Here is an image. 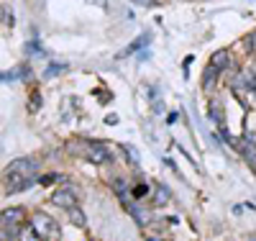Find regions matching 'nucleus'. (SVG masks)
<instances>
[{
	"mask_svg": "<svg viewBox=\"0 0 256 241\" xmlns=\"http://www.w3.org/2000/svg\"><path fill=\"white\" fill-rule=\"evenodd\" d=\"M84 154H88V159H90L92 164H105V162L113 159L108 144H102V141H88V146H84Z\"/></svg>",
	"mask_w": 256,
	"mask_h": 241,
	"instance_id": "nucleus-2",
	"label": "nucleus"
},
{
	"mask_svg": "<svg viewBox=\"0 0 256 241\" xmlns=\"http://www.w3.org/2000/svg\"><path fill=\"white\" fill-rule=\"evenodd\" d=\"M177 118H180V116H177V113H169V116H166V123H174V121H177Z\"/></svg>",
	"mask_w": 256,
	"mask_h": 241,
	"instance_id": "nucleus-27",
	"label": "nucleus"
},
{
	"mask_svg": "<svg viewBox=\"0 0 256 241\" xmlns=\"http://www.w3.org/2000/svg\"><path fill=\"white\" fill-rule=\"evenodd\" d=\"M216 77H218V70H216V67H210V64H208L205 77H202V87H205V90H208L210 85H216Z\"/></svg>",
	"mask_w": 256,
	"mask_h": 241,
	"instance_id": "nucleus-14",
	"label": "nucleus"
},
{
	"mask_svg": "<svg viewBox=\"0 0 256 241\" xmlns=\"http://www.w3.org/2000/svg\"><path fill=\"white\" fill-rule=\"evenodd\" d=\"M136 6H144V8H154V6H162L164 0H134Z\"/></svg>",
	"mask_w": 256,
	"mask_h": 241,
	"instance_id": "nucleus-19",
	"label": "nucleus"
},
{
	"mask_svg": "<svg viewBox=\"0 0 256 241\" xmlns=\"http://www.w3.org/2000/svg\"><path fill=\"white\" fill-rule=\"evenodd\" d=\"M148 241H162V238H148Z\"/></svg>",
	"mask_w": 256,
	"mask_h": 241,
	"instance_id": "nucleus-31",
	"label": "nucleus"
},
{
	"mask_svg": "<svg viewBox=\"0 0 256 241\" xmlns=\"http://www.w3.org/2000/svg\"><path fill=\"white\" fill-rule=\"evenodd\" d=\"M148 57H152V52H141V54H138V59H141V62H146Z\"/></svg>",
	"mask_w": 256,
	"mask_h": 241,
	"instance_id": "nucleus-28",
	"label": "nucleus"
},
{
	"mask_svg": "<svg viewBox=\"0 0 256 241\" xmlns=\"http://www.w3.org/2000/svg\"><path fill=\"white\" fill-rule=\"evenodd\" d=\"M113 190L120 195V200H128V180L116 177V180H113Z\"/></svg>",
	"mask_w": 256,
	"mask_h": 241,
	"instance_id": "nucleus-12",
	"label": "nucleus"
},
{
	"mask_svg": "<svg viewBox=\"0 0 256 241\" xmlns=\"http://www.w3.org/2000/svg\"><path fill=\"white\" fill-rule=\"evenodd\" d=\"M38 172V162L36 159H16L6 167V174H20V177H31Z\"/></svg>",
	"mask_w": 256,
	"mask_h": 241,
	"instance_id": "nucleus-3",
	"label": "nucleus"
},
{
	"mask_svg": "<svg viewBox=\"0 0 256 241\" xmlns=\"http://www.w3.org/2000/svg\"><path fill=\"white\" fill-rule=\"evenodd\" d=\"M6 192L8 195H13V192H18V190H28L31 185H34V180L31 177H20V174H6Z\"/></svg>",
	"mask_w": 256,
	"mask_h": 241,
	"instance_id": "nucleus-6",
	"label": "nucleus"
},
{
	"mask_svg": "<svg viewBox=\"0 0 256 241\" xmlns=\"http://www.w3.org/2000/svg\"><path fill=\"white\" fill-rule=\"evenodd\" d=\"M210 118L216 121L218 126H223V108L220 105H210Z\"/></svg>",
	"mask_w": 256,
	"mask_h": 241,
	"instance_id": "nucleus-18",
	"label": "nucleus"
},
{
	"mask_svg": "<svg viewBox=\"0 0 256 241\" xmlns=\"http://www.w3.org/2000/svg\"><path fill=\"white\" fill-rule=\"evenodd\" d=\"M0 218H3V226H16V228H20V226H24V221H26V210H24V208H6Z\"/></svg>",
	"mask_w": 256,
	"mask_h": 241,
	"instance_id": "nucleus-5",
	"label": "nucleus"
},
{
	"mask_svg": "<svg viewBox=\"0 0 256 241\" xmlns=\"http://www.w3.org/2000/svg\"><path fill=\"white\" fill-rule=\"evenodd\" d=\"M0 13H3V26H13V8H10L8 3H3Z\"/></svg>",
	"mask_w": 256,
	"mask_h": 241,
	"instance_id": "nucleus-17",
	"label": "nucleus"
},
{
	"mask_svg": "<svg viewBox=\"0 0 256 241\" xmlns=\"http://www.w3.org/2000/svg\"><path fill=\"white\" fill-rule=\"evenodd\" d=\"M92 3H98V6H102V8H105V0H92Z\"/></svg>",
	"mask_w": 256,
	"mask_h": 241,
	"instance_id": "nucleus-29",
	"label": "nucleus"
},
{
	"mask_svg": "<svg viewBox=\"0 0 256 241\" xmlns=\"http://www.w3.org/2000/svg\"><path fill=\"white\" fill-rule=\"evenodd\" d=\"M169 198H172L169 187H166V185H156V190H154V205H166Z\"/></svg>",
	"mask_w": 256,
	"mask_h": 241,
	"instance_id": "nucleus-9",
	"label": "nucleus"
},
{
	"mask_svg": "<svg viewBox=\"0 0 256 241\" xmlns=\"http://www.w3.org/2000/svg\"><path fill=\"white\" fill-rule=\"evenodd\" d=\"M246 141L256 146V131H248V134H246Z\"/></svg>",
	"mask_w": 256,
	"mask_h": 241,
	"instance_id": "nucleus-24",
	"label": "nucleus"
},
{
	"mask_svg": "<svg viewBox=\"0 0 256 241\" xmlns=\"http://www.w3.org/2000/svg\"><path fill=\"white\" fill-rule=\"evenodd\" d=\"M228 64H230V54H228L226 49H220V52H216V54L210 57V67H216L218 72H223Z\"/></svg>",
	"mask_w": 256,
	"mask_h": 241,
	"instance_id": "nucleus-7",
	"label": "nucleus"
},
{
	"mask_svg": "<svg viewBox=\"0 0 256 241\" xmlns=\"http://www.w3.org/2000/svg\"><path fill=\"white\" fill-rule=\"evenodd\" d=\"M31 228L41 236V241H56L59 238V226L54 223V218L46 215V213H36L34 221H31Z\"/></svg>",
	"mask_w": 256,
	"mask_h": 241,
	"instance_id": "nucleus-1",
	"label": "nucleus"
},
{
	"mask_svg": "<svg viewBox=\"0 0 256 241\" xmlns=\"http://www.w3.org/2000/svg\"><path fill=\"white\" fill-rule=\"evenodd\" d=\"M105 123H110V126H116V123H118V116H116V113H110L108 118H105Z\"/></svg>",
	"mask_w": 256,
	"mask_h": 241,
	"instance_id": "nucleus-25",
	"label": "nucleus"
},
{
	"mask_svg": "<svg viewBox=\"0 0 256 241\" xmlns=\"http://www.w3.org/2000/svg\"><path fill=\"white\" fill-rule=\"evenodd\" d=\"M52 203L59 205V208H64V210L74 208V203H77V192H74V187H59V190L52 195Z\"/></svg>",
	"mask_w": 256,
	"mask_h": 241,
	"instance_id": "nucleus-4",
	"label": "nucleus"
},
{
	"mask_svg": "<svg viewBox=\"0 0 256 241\" xmlns=\"http://www.w3.org/2000/svg\"><path fill=\"white\" fill-rule=\"evenodd\" d=\"M146 195V185H138L136 190H134V198H144Z\"/></svg>",
	"mask_w": 256,
	"mask_h": 241,
	"instance_id": "nucleus-23",
	"label": "nucleus"
},
{
	"mask_svg": "<svg viewBox=\"0 0 256 241\" xmlns=\"http://www.w3.org/2000/svg\"><path fill=\"white\" fill-rule=\"evenodd\" d=\"M123 151H126V157L131 159V164H138V162H141V154H138V149H136V146L123 144Z\"/></svg>",
	"mask_w": 256,
	"mask_h": 241,
	"instance_id": "nucleus-15",
	"label": "nucleus"
},
{
	"mask_svg": "<svg viewBox=\"0 0 256 241\" xmlns=\"http://www.w3.org/2000/svg\"><path fill=\"white\" fill-rule=\"evenodd\" d=\"M246 241H256V233H251V236H248V238H246Z\"/></svg>",
	"mask_w": 256,
	"mask_h": 241,
	"instance_id": "nucleus-30",
	"label": "nucleus"
},
{
	"mask_svg": "<svg viewBox=\"0 0 256 241\" xmlns=\"http://www.w3.org/2000/svg\"><path fill=\"white\" fill-rule=\"evenodd\" d=\"M238 146H241V154H244L246 164H248L251 169H256V146L248 144V141H244V144H238Z\"/></svg>",
	"mask_w": 256,
	"mask_h": 241,
	"instance_id": "nucleus-8",
	"label": "nucleus"
},
{
	"mask_svg": "<svg viewBox=\"0 0 256 241\" xmlns=\"http://www.w3.org/2000/svg\"><path fill=\"white\" fill-rule=\"evenodd\" d=\"M246 47H248L251 52H256V31H254V34H251V36L246 39Z\"/></svg>",
	"mask_w": 256,
	"mask_h": 241,
	"instance_id": "nucleus-22",
	"label": "nucleus"
},
{
	"mask_svg": "<svg viewBox=\"0 0 256 241\" xmlns=\"http://www.w3.org/2000/svg\"><path fill=\"white\" fill-rule=\"evenodd\" d=\"M148 41H152V36H146V34H141V36H138V39H136V41H134V44H131V47H128V49H126V52H123L120 57H128V54H134L136 49H141V47H146V44H148Z\"/></svg>",
	"mask_w": 256,
	"mask_h": 241,
	"instance_id": "nucleus-11",
	"label": "nucleus"
},
{
	"mask_svg": "<svg viewBox=\"0 0 256 241\" xmlns=\"http://www.w3.org/2000/svg\"><path fill=\"white\" fill-rule=\"evenodd\" d=\"M128 213H131V215L136 218V221H138L141 226H146V223H148V213H144L138 205H134V203H131V205H128Z\"/></svg>",
	"mask_w": 256,
	"mask_h": 241,
	"instance_id": "nucleus-13",
	"label": "nucleus"
},
{
	"mask_svg": "<svg viewBox=\"0 0 256 241\" xmlns=\"http://www.w3.org/2000/svg\"><path fill=\"white\" fill-rule=\"evenodd\" d=\"M26 54H41V57H44V52H41V49H38V44H36V41H31V44H26Z\"/></svg>",
	"mask_w": 256,
	"mask_h": 241,
	"instance_id": "nucleus-21",
	"label": "nucleus"
},
{
	"mask_svg": "<svg viewBox=\"0 0 256 241\" xmlns=\"http://www.w3.org/2000/svg\"><path fill=\"white\" fill-rule=\"evenodd\" d=\"M38 98H41V95H38V93H34V100H31V108H38V105H41V100H38Z\"/></svg>",
	"mask_w": 256,
	"mask_h": 241,
	"instance_id": "nucleus-26",
	"label": "nucleus"
},
{
	"mask_svg": "<svg viewBox=\"0 0 256 241\" xmlns=\"http://www.w3.org/2000/svg\"><path fill=\"white\" fill-rule=\"evenodd\" d=\"M56 180H59V174H41V177H38L41 185H52V182H56Z\"/></svg>",
	"mask_w": 256,
	"mask_h": 241,
	"instance_id": "nucleus-20",
	"label": "nucleus"
},
{
	"mask_svg": "<svg viewBox=\"0 0 256 241\" xmlns=\"http://www.w3.org/2000/svg\"><path fill=\"white\" fill-rule=\"evenodd\" d=\"M64 70H67V64H49V67L44 70V80H52V77H56Z\"/></svg>",
	"mask_w": 256,
	"mask_h": 241,
	"instance_id": "nucleus-16",
	"label": "nucleus"
},
{
	"mask_svg": "<svg viewBox=\"0 0 256 241\" xmlns=\"http://www.w3.org/2000/svg\"><path fill=\"white\" fill-rule=\"evenodd\" d=\"M67 218H70V223H72V226H77V228H82V226H84V213H82L77 205L67 210Z\"/></svg>",
	"mask_w": 256,
	"mask_h": 241,
	"instance_id": "nucleus-10",
	"label": "nucleus"
}]
</instances>
